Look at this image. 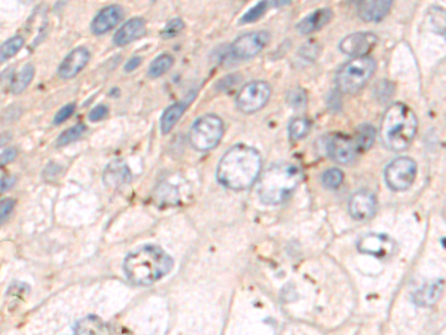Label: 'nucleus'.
Returning a JSON list of instances; mask_svg holds the SVG:
<instances>
[{
    "instance_id": "obj_1",
    "label": "nucleus",
    "mask_w": 446,
    "mask_h": 335,
    "mask_svg": "<svg viewBox=\"0 0 446 335\" xmlns=\"http://www.w3.org/2000/svg\"><path fill=\"white\" fill-rule=\"evenodd\" d=\"M262 170V156L250 145L238 143L228 151L217 165V181L234 191L248 190Z\"/></svg>"
},
{
    "instance_id": "obj_2",
    "label": "nucleus",
    "mask_w": 446,
    "mask_h": 335,
    "mask_svg": "<svg viewBox=\"0 0 446 335\" xmlns=\"http://www.w3.org/2000/svg\"><path fill=\"white\" fill-rule=\"evenodd\" d=\"M173 268V259L160 246L148 245L131 252L123 261L127 277L136 285L149 286L167 276Z\"/></svg>"
},
{
    "instance_id": "obj_3",
    "label": "nucleus",
    "mask_w": 446,
    "mask_h": 335,
    "mask_svg": "<svg viewBox=\"0 0 446 335\" xmlns=\"http://www.w3.org/2000/svg\"><path fill=\"white\" fill-rule=\"evenodd\" d=\"M418 130V120L404 103H393L381 121V142L387 149L400 152L412 143Z\"/></svg>"
},
{
    "instance_id": "obj_4",
    "label": "nucleus",
    "mask_w": 446,
    "mask_h": 335,
    "mask_svg": "<svg viewBox=\"0 0 446 335\" xmlns=\"http://www.w3.org/2000/svg\"><path fill=\"white\" fill-rule=\"evenodd\" d=\"M302 181V172L295 164H275L262 174L257 193L262 203L277 206L286 202Z\"/></svg>"
},
{
    "instance_id": "obj_5",
    "label": "nucleus",
    "mask_w": 446,
    "mask_h": 335,
    "mask_svg": "<svg viewBox=\"0 0 446 335\" xmlns=\"http://www.w3.org/2000/svg\"><path fill=\"white\" fill-rule=\"evenodd\" d=\"M377 63L372 57H360L348 61L336 73V87L341 92L352 94L361 90L372 78Z\"/></svg>"
},
{
    "instance_id": "obj_6",
    "label": "nucleus",
    "mask_w": 446,
    "mask_h": 335,
    "mask_svg": "<svg viewBox=\"0 0 446 335\" xmlns=\"http://www.w3.org/2000/svg\"><path fill=\"white\" fill-rule=\"evenodd\" d=\"M223 133V121L217 115H204L194 122L189 133V142L196 151H210L221 143Z\"/></svg>"
},
{
    "instance_id": "obj_7",
    "label": "nucleus",
    "mask_w": 446,
    "mask_h": 335,
    "mask_svg": "<svg viewBox=\"0 0 446 335\" xmlns=\"http://www.w3.org/2000/svg\"><path fill=\"white\" fill-rule=\"evenodd\" d=\"M417 163L409 156H399L393 160L384 172V177L390 190L404 191L412 186L415 177H417Z\"/></svg>"
},
{
    "instance_id": "obj_8",
    "label": "nucleus",
    "mask_w": 446,
    "mask_h": 335,
    "mask_svg": "<svg viewBox=\"0 0 446 335\" xmlns=\"http://www.w3.org/2000/svg\"><path fill=\"white\" fill-rule=\"evenodd\" d=\"M271 97V87L265 81H253L244 85L237 96V108L244 113L261 111Z\"/></svg>"
},
{
    "instance_id": "obj_9",
    "label": "nucleus",
    "mask_w": 446,
    "mask_h": 335,
    "mask_svg": "<svg viewBox=\"0 0 446 335\" xmlns=\"http://www.w3.org/2000/svg\"><path fill=\"white\" fill-rule=\"evenodd\" d=\"M269 42V33L265 30L250 31L238 38L231 45V54L237 60H248L256 57Z\"/></svg>"
},
{
    "instance_id": "obj_10",
    "label": "nucleus",
    "mask_w": 446,
    "mask_h": 335,
    "mask_svg": "<svg viewBox=\"0 0 446 335\" xmlns=\"http://www.w3.org/2000/svg\"><path fill=\"white\" fill-rule=\"evenodd\" d=\"M327 154L334 161L339 164H350L356 160L357 148L352 138L342 133H335L327 138Z\"/></svg>"
},
{
    "instance_id": "obj_11",
    "label": "nucleus",
    "mask_w": 446,
    "mask_h": 335,
    "mask_svg": "<svg viewBox=\"0 0 446 335\" xmlns=\"http://www.w3.org/2000/svg\"><path fill=\"white\" fill-rule=\"evenodd\" d=\"M378 45V36L370 31H359L341 40L339 49L351 57H368L369 52Z\"/></svg>"
},
{
    "instance_id": "obj_12",
    "label": "nucleus",
    "mask_w": 446,
    "mask_h": 335,
    "mask_svg": "<svg viewBox=\"0 0 446 335\" xmlns=\"http://www.w3.org/2000/svg\"><path fill=\"white\" fill-rule=\"evenodd\" d=\"M394 247H396V243H394V240L391 237L386 234H378V233H370L363 236L357 242L359 252L377 256V258L390 256L394 252Z\"/></svg>"
},
{
    "instance_id": "obj_13",
    "label": "nucleus",
    "mask_w": 446,
    "mask_h": 335,
    "mask_svg": "<svg viewBox=\"0 0 446 335\" xmlns=\"http://www.w3.org/2000/svg\"><path fill=\"white\" fill-rule=\"evenodd\" d=\"M377 207H378L377 197L366 190L357 191L350 198V203H348L350 215L352 219H357V221H366V219H370L377 213Z\"/></svg>"
},
{
    "instance_id": "obj_14",
    "label": "nucleus",
    "mask_w": 446,
    "mask_h": 335,
    "mask_svg": "<svg viewBox=\"0 0 446 335\" xmlns=\"http://www.w3.org/2000/svg\"><path fill=\"white\" fill-rule=\"evenodd\" d=\"M89 58L91 54L87 48L79 47L74 49L58 66V76L63 79H71L78 76L79 73L87 67Z\"/></svg>"
},
{
    "instance_id": "obj_15",
    "label": "nucleus",
    "mask_w": 446,
    "mask_h": 335,
    "mask_svg": "<svg viewBox=\"0 0 446 335\" xmlns=\"http://www.w3.org/2000/svg\"><path fill=\"white\" fill-rule=\"evenodd\" d=\"M122 17H123V10L121 6L118 5L106 6L105 9L100 10L94 19H92V24H91L92 33L98 36L108 33V31L115 28L119 24Z\"/></svg>"
},
{
    "instance_id": "obj_16",
    "label": "nucleus",
    "mask_w": 446,
    "mask_h": 335,
    "mask_svg": "<svg viewBox=\"0 0 446 335\" xmlns=\"http://www.w3.org/2000/svg\"><path fill=\"white\" fill-rule=\"evenodd\" d=\"M144 33H146V21L143 18H131L117 31L113 42L118 47H126L131 42L140 39Z\"/></svg>"
},
{
    "instance_id": "obj_17",
    "label": "nucleus",
    "mask_w": 446,
    "mask_h": 335,
    "mask_svg": "<svg viewBox=\"0 0 446 335\" xmlns=\"http://www.w3.org/2000/svg\"><path fill=\"white\" fill-rule=\"evenodd\" d=\"M393 6L390 0H373V2H359L357 13L365 21H381L386 17Z\"/></svg>"
},
{
    "instance_id": "obj_18",
    "label": "nucleus",
    "mask_w": 446,
    "mask_h": 335,
    "mask_svg": "<svg viewBox=\"0 0 446 335\" xmlns=\"http://www.w3.org/2000/svg\"><path fill=\"white\" fill-rule=\"evenodd\" d=\"M332 15L334 14H332V10L327 8L317 9V10H314L313 14L305 17L302 21H300V23L296 26V28H298L299 33L311 35V33H314V31L323 28L332 19Z\"/></svg>"
},
{
    "instance_id": "obj_19",
    "label": "nucleus",
    "mask_w": 446,
    "mask_h": 335,
    "mask_svg": "<svg viewBox=\"0 0 446 335\" xmlns=\"http://www.w3.org/2000/svg\"><path fill=\"white\" fill-rule=\"evenodd\" d=\"M194 97H189L186 101H179V103H174L171 106L162 113V118H161V131L164 134L170 133L178 121L182 118V115L185 113L186 108H188V104L192 101Z\"/></svg>"
},
{
    "instance_id": "obj_20",
    "label": "nucleus",
    "mask_w": 446,
    "mask_h": 335,
    "mask_svg": "<svg viewBox=\"0 0 446 335\" xmlns=\"http://www.w3.org/2000/svg\"><path fill=\"white\" fill-rule=\"evenodd\" d=\"M440 295H442V280H434L431 284L425 285L420 291L415 292L413 302L424 307L433 306L434 302H438Z\"/></svg>"
},
{
    "instance_id": "obj_21",
    "label": "nucleus",
    "mask_w": 446,
    "mask_h": 335,
    "mask_svg": "<svg viewBox=\"0 0 446 335\" xmlns=\"http://www.w3.org/2000/svg\"><path fill=\"white\" fill-rule=\"evenodd\" d=\"M131 173L128 170V167L122 163H113L108 167V170L105 173V179L106 183L118 186L122 183H127L131 181Z\"/></svg>"
},
{
    "instance_id": "obj_22",
    "label": "nucleus",
    "mask_w": 446,
    "mask_h": 335,
    "mask_svg": "<svg viewBox=\"0 0 446 335\" xmlns=\"http://www.w3.org/2000/svg\"><path fill=\"white\" fill-rule=\"evenodd\" d=\"M35 78V66L32 63H27L22 69H19L18 73H15V76L11 82V91L14 94H19L23 92L28 85L30 82L33 81Z\"/></svg>"
},
{
    "instance_id": "obj_23",
    "label": "nucleus",
    "mask_w": 446,
    "mask_h": 335,
    "mask_svg": "<svg viewBox=\"0 0 446 335\" xmlns=\"http://www.w3.org/2000/svg\"><path fill=\"white\" fill-rule=\"evenodd\" d=\"M375 138H377L375 129H373L372 125L365 124V125H360V127L357 129L356 138L352 140H354V143H356L357 151H366L373 145V142H375Z\"/></svg>"
},
{
    "instance_id": "obj_24",
    "label": "nucleus",
    "mask_w": 446,
    "mask_h": 335,
    "mask_svg": "<svg viewBox=\"0 0 446 335\" xmlns=\"http://www.w3.org/2000/svg\"><path fill=\"white\" fill-rule=\"evenodd\" d=\"M24 47V38L23 36H14L8 39L0 45V63H5L9 58L15 57L22 48Z\"/></svg>"
},
{
    "instance_id": "obj_25",
    "label": "nucleus",
    "mask_w": 446,
    "mask_h": 335,
    "mask_svg": "<svg viewBox=\"0 0 446 335\" xmlns=\"http://www.w3.org/2000/svg\"><path fill=\"white\" fill-rule=\"evenodd\" d=\"M173 65H174L173 56L161 54L151 63L149 70H148L149 76L151 78H160V76L164 75V73H167L173 67Z\"/></svg>"
},
{
    "instance_id": "obj_26",
    "label": "nucleus",
    "mask_w": 446,
    "mask_h": 335,
    "mask_svg": "<svg viewBox=\"0 0 446 335\" xmlns=\"http://www.w3.org/2000/svg\"><path fill=\"white\" fill-rule=\"evenodd\" d=\"M311 121L307 118H293L289 124V136L292 140H300L309 133Z\"/></svg>"
},
{
    "instance_id": "obj_27",
    "label": "nucleus",
    "mask_w": 446,
    "mask_h": 335,
    "mask_svg": "<svg viewBox=\"0 0 446 335\" xmlns=\"http://www.w3.org/2000/svg\"><path fill=\"white\" fill-rule=\"evenodd\" d=\"M85 130L87 127L84 124H76L71 129H67L66 131L60 134V138L57 139V146L60 148V146H66V145H70L71 142H76L78 139L82 138V136H84Z\"/></svg>"
},
{
    "instance_id": "obj_28",
    "label": "nucleus",
    "mask_w": 446,
    "mask_h": 335,
    "mask_svg": "<svg viewBox=\"0 0 446 335\" xmlns=\"http://www.w3.org/2000/svg\"><path fill=\"white\" fill-rule=\"evenodd\" d=\"M344 182V173L339 169H329L321 176V183H323L329 190H336Z\"/></svg>"
},
{
    "instance_id": "obj_29",
    "label": "nucleus",
    "mask_w": 446,
    "mask_h": 335,
    "mask_svg": "<svg viewBox=\"0 0 446 335\" xmlns=\"http://www.w3.org/2000/svg\"><path fill=\"white\" fill-rule=\"evenodd\" d=\"M183 27H185L183 21L180 18H174L170 21V23H167V26L164 27V30L161 31V36L164 39H171L174 36H178L183 30Z\"/></svg>"
},
{
    "instance_id": "obj_30",
    "label": "nucleus",
    "mask_w": 446,
    "mask_h": 335,
    "mask_svg": "<svg viewBox=\"0 0 446 335\" xmlns=\"http://www.w3.org/2000/svg\"><path fill=\"white\" fill-rule=\"evenodd\" d=\"M269 6L268 2H259L256 6H253L250 10H248V13L241 18V23H253V21L259 19L264 13H265V9Z\"/></svg>"
},
{
    "instance_id": "obj_31",
    "label": "nucleus",
    "mask_w": 446,
    "mask_h": 335,
    "mask_svg": "<svg viewBox=\"0 0 446 335\" xmlns=\"http://www.w3.org/2000/svg\"><path fill=\"white\" fill-rule=\"evenodd\" d=\"M75 109H76V104L75 103H69L66 104L65 108H61L57 115L54 117V124L55 125H60V124H63L65 121H67L71 115L75 113Z\"/></svg>"
},
{
    "instance_id": "obj_32",
    "label": "nucleus",
    "mask_w": 446,
    "mask_h": 335,
    "mask_svg": "<svg viewBox=\"0 0 446 335\" xmlns=\"http://www.w3.org/2000/svg\"><path fill=\"white\" fill-rule=\"evenodd\" d=\"M15 207V200L12 198H5V200L0 202V224L9 218V215L12 213Z\"/></svg>"
},
{
    "instance_id": "obj_33",
    "label": "nucleus",
    "mask_w": 446,
    "mask_h": 335,
    "mask_svg": "<svg viewBox=\"0 0 446 335\" xmlns=\"http://www.w3.org/2000/svg\"><path fill=\"white\" fill-rule=\"evenodd\" d=\"M109 115V108L105 106V104H98L94 109H91L88 113V120L92 122H98L101 120H105Z\"/></svg>"
},
{
    "instance_id": "obj_34",
    "label": "nucleus",
    "mask_w": 446,
    "mask_h": 335,
    "mask_svg": "<svg viewBox=\"0 0 446 335\" xmlns=\"http://www.w3.org/2000/svg\"><path fill=\"white\" fill-rule=\"evenodd\" d=\"M15 183V179L12 176H3L0 177V194L6 193L8 190H11L12 185Z\"/></svg>"
},
{
    "instance_id": "obj_35",
    "label": "nucleus",
    "mask_w": 446,
    "mask_h": 335,
    "mask_svg": "<svg viewBox=\"0 0 446 335\" xmlns=\"http://www.w3.org/2000/svg\"><path fill=\"white\" fill-rule=\"evenodd\" d=\"M17 149L15 148H9V149H6L2 155H0V165H5V164H8V163H11L14 158H15V156H17Z\"/></svg>"
},
{
    "instance_id": "obj_36",
    "label": "nucleus",
    "mask_w": 446,
    "mask_h": 335,
    "mask_svg": "<svg viewBox=\"0 0 446 335\" xmlns=\"http://www.w3.org/2000/svg\"><path fill=\"white\" fill-rule=\"evenodd\" d=\"M141 65V57H132L131 60L127 61V65H126V72H132V70H136L139 66Z\"/></svg>"
}]
</instances>
